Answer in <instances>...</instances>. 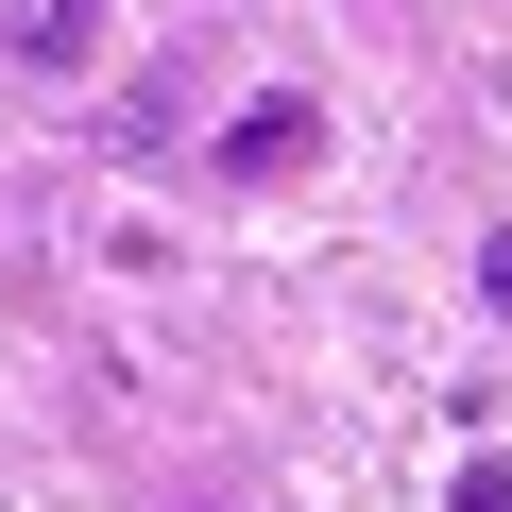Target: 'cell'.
I'll list each match as a JSON object with an SVG mask.
<instances>
[{"mask_svg": "<svg viewBox=\"0 0 512 512\" xmlns=\"http://www.w3.org/2000/svg\"><path fill=\"white\" fill-rule=\"evenodd\" d=\"M308 154H325V103H308V86H256V103L205 137V188H222V205H239V188H291Z\"/></svg>", "mask_w": 512, "mask_h": 512, "instance_id": "1", "label": "cell"}, {"mask_svg": "<svg viewBox=\"0 0 512 512\" xmlns=\"http://www.w3.org/2000/svg\"><path fill=\"white\" fill-rule=\"evenodd\" d=\"M86 52H103V0H0V69H52L69 86Z\"/></svg>", "mask_w": 512, "mask_h": 512, "instance_id": "2", "label": "cell"}, {"mask_svg": "<svg viewBox=\"0 0 512 512\" xmlns=\"http://www.w3.org/2000/svg\"><path fill=\"white\" fill-rule=\"evenodd\" d=\"M461 512H512V461H461Z\"/></svg>", "mask_w": 512, "mask_h": 512, "instance_id": "3", "label": "cell"}]
</instances>
